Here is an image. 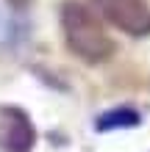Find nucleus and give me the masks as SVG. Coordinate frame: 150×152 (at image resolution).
<instances>
[{
  "label": "nucleus",
  "mask_w": 150,
  "mask_h": 152,
  "mask_svg": "<svg viewBox=\"0 0 150 152\" xmlns=\"http://www.w3.org/2000/svg\"><path fill=\"white\" fill-rule=\"evenodd\" d=\"M61 28H64L67 47L81 61H86V64H103V61L111 58L114 42L106 33V28L100 25V20L86 6L75 3V0L64 3L61 6Z\"/></svg>",
  "instance_id": "obj_1"
},
{
  "label": "nucleus",
  "mask_w": 150,
  "mask_h": 152,
  "mask_svg": "<svg viewBox=\"0 0 150 152\" xmlns=\"http://www.w3.org/2000/svg\"><path fill=\"white\" fill-rule=\"evenodd\" d=\"M92 6L109 25H114L128 36H147L150 33L147 0H92Z\"/></svg>",
  "instance_id": "obj_2"
},
{
  "label": "nucleus",
  "mask_w": 150,
  "mask_h": 152,
  "mask_svg": "<svg viewBox=\"0 0 150 152\" xmlns=\"http://www.w3.org/2000/svg\"><path fill=\"white\" fill-rule=\"evenodd\" d=\"M36 130L28 113L14 105H0V149L3 152H31Z\"/></svg>",
  "instance_id": "obj_3"
},
{
  "label": "nucleus",
  "mask_w": 150,
  "mask_h": 152,
  "mask_svg": "<svg viewBox=\"0 0 150 152\" xmlns=\"http://www.w3.org/2000/svg\"><path fill=\"white\" fill-rule=\"evenodd\" d=\"M139 124V113L134 108H114L98 119V130H117V127H134Z\"/></svg>",
  "instance_id": "obj_4"
},
{
  "label": "nucleus",
  "mask_w": 150,
  "mask_h": 152,
  "mask_svg": "<svg viewBox=\"0 0 150 152\" xmlns=\"http://www.w3.org/2000/svg\"><path fill=\"white\" fill-rule=\"evenodd\" d=\"M31 0H8V6H14V8H25Z\"/></svg>",
  "instance_id": "obj_5"
}]
</instances>
